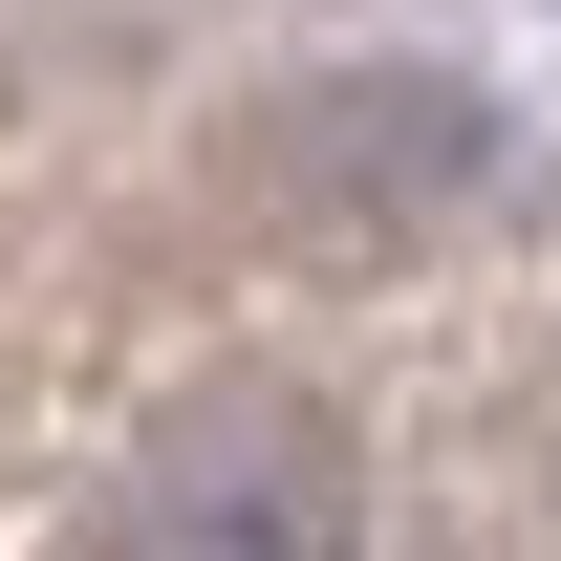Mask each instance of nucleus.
Listing matches in <instances>:
<instances>
[{"label":"nucleus","mask_w":561,"mask_h":561,"mask_svg":"<svg viewBox=\"0 0 561 561\" xmlns=\"http://www.w3.org/2000/svg\"><path fill=\"white\" fill-rule=\"evenodd\" d=\"M346 540H367V476L302 389H195L108 518V561H346Z\"/></svg>","instance_id":"nucleus-1"},{"label":"nucleus","mask_w":561,"mask_h":561,"mask_svg":"<svg viewBox=\"0 0 561 561\" xmlns=\"http://www.w3.org/2000/svg\"><path fill=\"white\" fill-rule=\"evenodd\" d=\"M280 173L346 216V238H389V216H454V195L496 173V108H476V87H432V66H346L302 130H280Z\"/></svg>","instance_id":"nucleus-2"},{"label":"nucleus","mask_w":561,"mask_h":561,"mask_svg":"<svg viewBox=\"0 0 561 561\" xmlns=\"http://www.w3.org/2000/svg\"><path fill=\"white\" fill-rule=\"evenodd\" d=\"M540 476H561V411H540Z\"/></svg>","instance_id":"nucleus-3"}]
</instances>
